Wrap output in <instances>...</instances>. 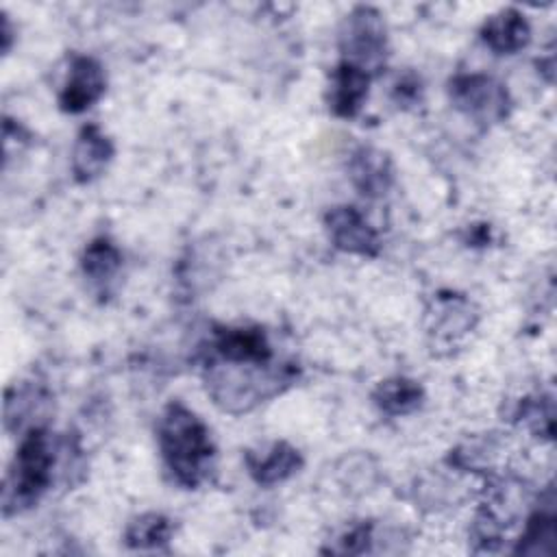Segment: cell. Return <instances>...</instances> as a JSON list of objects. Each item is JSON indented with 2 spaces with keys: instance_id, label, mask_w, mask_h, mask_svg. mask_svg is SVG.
I'll use <instances>...</instances> for the list:
<instances>
[{
  "instance_id": "20",
  "label": "cell",
  "mask_w": 557,
  "mask_h": 557,
  "mask_svg": "<svg viewBox=\"0 0 557 557\" xmlns=\"http://www.w3.org/2000/svg\"><path fill=\"white\" fill-rule=\"evenodd\" d=\"M394 96L396 102H416V98H420V81H416L413 76H405L394 85Z\"/></svg>"
},
{
  "instance_id": "1",
  "label": "cell",
  "mask_w": 557,
  "mask_h": 557,
  "mask_svg": "<svg viewBox=\"0 0 557 557\" xmlns=\"http://www.w3.org/2000/svg\"><path fill=\"white\" fill-rule=\"evenodd\" d=\"M157 433L163 461L176 483L198 487L207 479L215 453L207 424L183 403L174 400L163 409Z\"/></svg>"
},
{
  "instance_id": "10",
  "label": "cell",
  "mask_w": 557,
  "mask_h": 557,
  "mask_svg": "<svg viewBox=\"0 0 557 557\" xmlns=\"http://www.w3.org/2000/svg\"><path fill=\"white\" fill-rule=\"evenodd\" d=\"M113 144L96 124H87L76 135L72 148V174L78 183H89L98 178L109 161L113 159Z\"/></svg>"
},
{
  "instance_id": "18",
  "label": "cell",
  "mask_w": 557,
  "mask_h": 557,
  "mask_svg": "<svg viewBox=\"0 0 557 557\" xmlns=\"http://www.w3.org/2000/svg\"><path fill=\"white\" fill-rule=\"evenodd\" d=\"M553 540H555L553 516L537 511L535 516L529 518L527 531L520 537V544L516 550L518 553H540V542H546L548 546H553Z\"/></svg>"
},
{
  "instance_id": "2",
  "label": "cell",
  "mask_w": 557,
  "mask_h": 557,
  "mask_svg": "<svg viewBox=\"0 0 557 557\" xmlns=\"http://www.w3.org/2000/svg\"><path fill=\"white\" fill-rule=\"evenodd\" d=\"M296 376V368H276L270 370L268 363H211L207 368L205 381L207 392L224 411L239 413L255 407L259 400H265L281 392L283 385H289Z\"/></svg>"
},
{
  "instance_id": "16",
  "label": "cell",
  "mask_w": 557,
  "mask_h": 557,
  "mask_svg": "<svg viewBox=\"0 0 557 557\" xmlns=\"http://www.w3.org/2000/svg\"><path fill=\"white\" fill-rule=\"evenodd\" d=\"M172 535V524L161 513H144L128 522L124 542L131 548H159L168 544Z\"/></svg>"
},
{
  "instance_id": "9",
  "label": "cell",
  "mask_w": 557,
  "mask_h": 557,
  "mask_svg": "<svg viewBox=\"0 0 557 557\" xmlns=\"http://www.w3.org/2000/svg\"><path fill=\"white\" fill-rule=\"evenodd\" d=\"M429 335L435 339V344H455L459 337L472 331L476 311L463 296L440 294L435 296L433 309L429 311Z\"/></svg>"
},
{
  "instance_id": "13",
  "label": "cell",
  "mask_w": 557,
  "mask_h": 557,
  "mask_svg": "<svg viewBox=\"0 0 557 557\" xmlns=\"http://www.w3.org/2000/svg\"><path fill=\"white\" fill-rule=\"evenodd\" d=\"M350 181L368 198L387 194L392 185V161L385 152L361 146L350 159Z\"/></svg>"
},
{
  "instance_id": "7",
  "label": "cell",
  "mask_w": 557,
  "mask_h": 557,
  "mask_svg": "<svg viewBox=\"0 0 557 557\" xmlns=\"http://www.w3.org/2000/svg\"><path fill=\"white\" fill-rule=\"evenodd\" d=\"M104 70L94 57L78 54L70 63L67 78L59 94V107L65 113H83L104 94Z\"/></svg>"
},
{
  "instance_id": "5",
  "label": "cell",
  "mask_w": 557,
  "mask_h": 557,
  "mask_svg": "<svg viewBox=\"0 0 557 557\" xmlns=\"http://www.w3.org/2000/svg\"><path fill=\"white\" fill-rule=\"evenodd\" d=\"M448 94L453 104L461 113L483 124H494L505 120L511 104L507 89L485 74L455 76L448 83Z\"/></svg>"
},
{
  "instance_id": "17",
  "label": "cell",
  "mask_w": 557,
  "mask_h": 557,
  "mask_svg": "<svg viewBox=\"0 0 557 557\" xmlns=\"http://www.w3.org/2000/svg\"><path fill=\"white\" fill-rule=\"evenodd\" d=\"M81 265L85 276H89L91 281H109L122 265V255L111 239L96 237L87 244Z\"/></svg>"
},
{
  "instance_id": "14",
  "label": "cell",
  "mask_w": 557,
  "mask_h": 557,
  "mask_svg": "<svg viewBox=\"0 0 557 557\" xmlns=\"http://www.w3.org/2000/svg\"><path fill=\"white\" fill-rule=\"evenodd\" d=\"M246 466H248L250 476L259 485H274V483L289 479L294 472H298L302 466V457L287 442H276L270 446V450H265L261 455L248 450Z\"/></svg>"
},
{
  "instance_id": "15",
  "label": "cell",
  "mask_w": 557,
  "mask_h": 557,
  "mask_svg": "<svg viewBox=\"0 0 557 557\" xmlns=\"http://www.w3.org/2000/svg\"><path fill=\"white\" fill-rule=\"evenodd\" d=\"M372 400L385 416H407L416 411L424 400V389L418 381L405 376H392L376 385Z\"/></svg>"
},
{
  "instance_id": "3",
  "label": "cell",
  "mask_w": 557,
  "mask_h": 557,
  "mask_svg": "<svg viewBox=\"0 0 557 557\" xmlns=\"http://www.w3.org/2000/svg\"><path fill=\"white\" fill-rule=\"evenodd\" d=\"M54 446L50 433L41 426H30L22 437L13 466L4 479L2 509L4 516L30 507L50 487L54 479Z\"/></svg>"
},
{
  "instance_id": "8",
  "label": "cell",
  "mask_w": 557,
  "mask_h": 557,
  "mask_svg": "<svg viewBox=\"0 0 557 557\" xmlns=\"http://www.w3.org/2000/svg\"><path fill=\"white\" fill-rule=\"evenodd\" d=\"M213 352L231 363H270L272 346L259 326H222L213 333Z\"/></svg>"
},
{
  "instance_id": "6",
  "label": "cell",
  "mask_w": 557,
  "mask_h": 557,
  "mask_svg": "<svg viewBox=\"0 0 557 557\" xmlns=\"http://www.w3.org/2000/svg\"><path fill=\"white\" fill-rule=\"evenodd\" d=\"M324 224L335 248L359 257L379 255V235L355 207H333L326 213Z\"/></svg>"
},
{
  "instance_id": "11",
  "label": "cell",
  "mask_w": 557,
  "mask_h": 557,
  "mask_svg": "<svg viewBox=\"0 0 557 557\" xmlns=\"http://www.w3.org/2000/svg\"><path fill=\"white\" fill-rule=\"evenodd\" d=\"M481 39L496 54H513L529 44L531 28L520 11L503 9L485 20L481 26Z\"/></svg>"
},
{
  "instance_id": "19",
  "label": "cell",
  "mask_w": 557,
  "mask_h": 557,
  "mask_svg": "<svg viewBox=\"0 0 557 557\" xmlns=\"http://www.w3.org/2000/svg\"><path fill=\"white\" fill-rule=\"evenodd\" d=\"M370 540H372V524L368 522H361L357 527H352L348 533L342 535L339 546L331 548L333 553H350V555H359V553H366L370 550Z\"/></svg>"
},
{
  "instance_id": "4",
  "label": "cell",
  "mask_w": 557,
  "mask_h": 557,
  "mask_svg": "<svg viewBox=\"0 0 557 557\" xmlns=\"http://www.w3.org/2000/svg\"><path fill=\"white\" fill-rule=\"evenodd\" d=\"M339 48L346 63L361 67L368 74L379 70L385 61V24L381 13L370 7L352 9L339 30Z\"/></svg>"
},
{
  "instance_id": "12",
  "label": "cell",
  "mask_w": 557,
  "mask_h": 557,
  "mask_svg": "<svg viewBox=\"0 0 557 557\" xmlns=\"http://www.w3.org/2000/svg\"><path fill=\"white\" fill-rule=\"evenodd\" d=\"M368 85L370 74L361 67L342 61L331 78V94H329V107L339 117H355L363 100L368 98Z\"/></svg>"
}]
</instances>
